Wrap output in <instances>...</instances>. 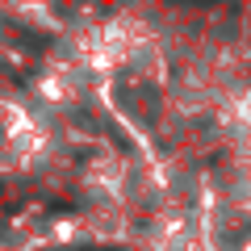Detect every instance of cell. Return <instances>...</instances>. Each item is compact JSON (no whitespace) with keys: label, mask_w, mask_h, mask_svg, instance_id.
Here are the masks:
<instances>
[{"label":"cell","mask_w":251,"mask_h":251,"mask_svg":"<svg viewBox=\"0 0 251 251\" xmlns=\"http://www.w3.org/2000/svg\"><path fill=\"white\" fill-rule=\"evenodd\" d=\"M42 122L17 100H0V176L34 168L42 151Z\"/></svg>","instance_id":"6da1fadb"}]
</instances>
